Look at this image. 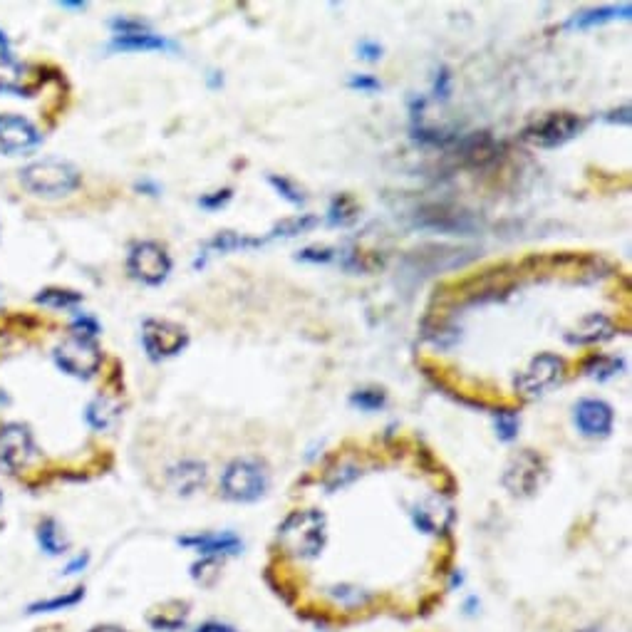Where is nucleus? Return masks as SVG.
Here are the masks:
<instances>
[{
  "label": "nucleus",
  "mask_w": 632,
  "mask_h": 632,
  "mask_svg": "<svg viewBox=\"0 0 632 632\" xmlns=\"http://www.w3.org/2000/svg\"><path fill=\"white\" fill-rule=\"evenodd\" d=\"M328 516L320 509H295L278 523L276 546L288 561L315 563L328 548Z\"/></svg>",
  "instance_id": "1"
},
{
  "label": "nucleus",
  "mask_w": 632,
  "mask_h": 632,
  "mask_svg": "<svg viewBox=\"0 0 632 632\" xmlns=\"http://www.w3.org/2000/svg\"><path fill=\"white\" fill-rule=\"evenodd\" d=\"M271 489V471L261 459H233L219 479L221 499L231 504H256Z\"/></svg>",
  "instance_id": "2"
},
{
  "label": "nucleus",
  "mask_w": 632,
  "mask_h": 632,
  "mask_svg": "<svg viewBox=\"0 0 632 632\" xmlns=\"http://www.w3.org/2000/svg\"><path fill=\"white\" fill-rule=\"evenodd\" d=\"M20 184L33 196L62 199L80 186V172L62 159H43L20 172Z\"/></svg>",
  "instance_id": "3"
},
{
  "label": "nucleus",
  "mask_w": 632,
  "mask_h": 632,
  "mask_svg": "<svg viewBox=\"0 0 632 632\" xmlns=\"http://www.w3.org/2000/svg\"><path fill=\"white\" fill-rule=\"evenodd\" d=\"M548 481V464L533 449H521L514 457L506 461L501 484L516 499H531L546 486Z\"/></svg>",
  "instance_id": "4"
},
{
  "label": "nucleus",
  "mask_w": 632,
  "mask_h": 632,
  "mask_svg": "<svg viewBox=\"0 0 632 632\" xmlns=\"http://www.w3.org/2000/svg\"><path fill=\"white\" fill-rule=\"evenodd\" d=\"M38 459L40 449L28 424L8 422L0 427V469L8 474H20Z\"/></svg>",
  "instance_id": "5"
},
{
  "label": "nucleus",
  "mask_w": 632,
  "mask_h": 632,
  "mask_svg": "<svg viewBox=\"0 0 632 632\" xmlns=\"http://www.w3.org/2000/svg\"><path fill=\"white\" fill-rule=\"evenodd\" d=\"M172 256L167 248L159 246L157 241H139L134 243L127 256V271L134 281L144 286H162L172 273Z\"/></svg>",
  "instance_id": "6"
},
{
  "label": "nucleus",
  "mask_w": 632,
  "mask_h": 632,
  "mask_svg": "<svg viewBox=\"0 0 632 632\" xmlns=\"http://www.w3.org/2000/svg\"><path fill=\"white\" fill-rule=\"evenodd\" d=\"M55 362L65 375L77 377V380H90L100 372L102 352L95 340L82 338V335H70L55 347Z\"/></svg>",
  "instance_id": "7"
},
{
  "label": "nucleus",
  "mask_w": 632,
  "mask_h": 632,
  "mask_svg": "<svg viewBox=\"0 0 632 632\" xmlns=\"http://www.w3.org/2000/svg\"><path fill=\"white\" fill-rule=\"evenodd\" d=\"M563 372H566L563 357L553 355V352H541L516 377V392L523 400H536V397L546 395L548 390H553L563 380Z\"/></svg>",
  "instance_id": "8"
},
{
  "label": "nucleus",
  "mask_w": 632,
  "mask_h": 632,
  "mask_svg": "<svg viewBox=\"0 0 632 632\" xmlns=\"http://www.w3.org/2000/svg\"><path fill=\"white\" fill-rule=\"evenodd\" d=\"M583 129V119L571 115V112H551V115L536 119L523 129V139L533 147L553 149L571 142L575 134Z\"/></svg>",
  "instance_id": "9"
},
{
  "label": "nucleus",
  "mask_w": 632,
  "mask_h": 632,
  "mask_svg": "<svg viewBox=\"0 0 632 632\" xmlns=\"http://www.w3.org/2000/svg\"><path fill=\"white\" fill-rule=\"evenodd\" d=\"M409 518H412L414 528L424 536H447L454 526V506L444 499L442 494H429L424 499H417L409 509Z\"/></svg>",
  "instance_id": "10"
},
{
  "label": "nucleus",
  "mask_w": 632,
  "mask_h": 632,
  "mask_svg": "<svg viewBox=\"0 0 632 632\" xmlns=\"http://www.w3.org/2000/svg\"><path fill=\"white\" fill-rule=\"evenodd\" d=\"M142 345L152 360H164V357L179 355L189 345V333L172 320H144Z\"/></svg>",
  "instance_id": "11"
},
{
  "label": "nucleus",
  "mask_w": 632,
  "mask_h": 632,
  "mask_svg": "<svg viewBox=\"0 0 632 632\" xmlns=\"http://www.w3.org/2000/svg\"><path fill=\"white\" fill-rule=\"evenodd\" d=\"M43 142V132L35 127L33 119L15 112L0 115V152L18 157V154L33 152Z\"/></svg>",
  "instance_id": "12"
},
{
  "label": "nucleus",
  "mask_w": 632,
  "mask_h": 632,
  "mask_svg": "<svg viewBox=\"0 0 632 632\" xmlns=\"http://www.w3.org/2000/svg\"><path fill=\"white\" fill-rule=\"evenodd\" d=\"M325 605L340 615H360L370 610L377 603V593L362 583H352V580H335L323 588Z\"/></svg>",
  "instance_id": "13"
},
{
  "label": "nucleus",
  "mask_w": 632,
  "mask_h": 632,
  "mask_svg": "<svg viewBox=\"0 0 632 632\" xmlns=\"http://www.w3.org/2000/svg\"><path fill=\"white\" fill-rule=\"evenodd\" d=\"M176 543L194 551L199 558H216V561H226L243 553V538L233 531L191 533V536H181Z\"/></svg>",
  "instance_id": "14"
},
{
  "label": "nucleus",
  "mask_w": 632,
  "mask_h": 632,
  "mask_svg": "<svg viewBox=\"0 0 632 632\" xmlns=\"http://www.w3.org/2000/svg\"><path fill=\"white\" fill-rule=\"evenodd\" d=\"M575 427L583 437L588 439H605L610 437L615 424L613 407L603 400H583L575 404Z\"/></svg>",
  "instance_id": "15"
},
{
  "label": "nucleus",
  "mask_w": 632,
  "mask_h": 632,
  "mask_svg": "<svg viewBox=\"0 0 632 632\" xmlns=\"http://www.w3.org/2000/svg\"><path fill=\"white\" fill-rule=\"evenodd\" d=\"M206 479H209L206 464L196 459L179 461L167 471V484L176 496H194L196 491L204 489Z\"/></svg>",
  "instance_id": "16"
},
{
  "label": "nucleus",
  "mask_w": 632,
  "mask_h": 632,
  "mask_svg": "<svg viewBox=\"0 0 632 632\" xmlns=\"http://www.w3.org/2000/svg\"><path fill=\"white\" fill-rule=\"evenodd\" d=\"M147 625L154 632H184L191 625V605L186 600H167L147 613Z\"/></svg>",
  "instance_id": "17"
},
{
  "label": "nucleus",
  "mask_w": 632,
  "mask_h": 632,
  "mask_svg": "<svg viewBox=\"0 0 632 632\" xmlns=\"http://www.w3.org/2000/svg\"><path fill=\"white\" fill-rule=\"evenodd\" d=\"M87 598L85 585H75L70 590H62V593L50 595V598H40L35 603H30L25 608V615H53V613H67V610L77 608L82 600Z\"/></svg>",
  "instance_id": "18"
},
{
  "label": "nucleus",
  "mask_w": 632,
  "mask_h": 632,
  "mask_svg": "<svg viewBox=\"0 0 632 632\" xmlns=\"http://www.w3.org/2000/svg\"><path fill=\"white\" fill-rule=\"evenodd\" d=\"M35 538H38L40 551L50 558H60L70 551V538L55 518H43L35 528Z\"/></svg>",
  "instance_id": "19"
},
{
  "label": "nucleus",
  "mask_w": 632,
  "mask_h": 632,
  "mask_svg": "<svg viewBox=\"0 0 632 632\" xmlns=\"http://www.w3.org/2000/svg\"><path fill=\"white\" fill-rule=\"evenodd\" d=\"M28 67L10 53H0V95H23Z\"/></svg>",
  "instance_id": "20"
},
{
  "label": "nucleus",
  "mask_w": 632,
  "mask_h": 632,
  "mask_svg": "<svg viewBox=\"0 0 632 632\" xmlns=\"http://www.w3.org/2000/svg\"><path fill=\"white\" fill-rule=\"evenodd\" d=\"M174 43L164 40L162 35H154L149 30L142 33H129V35H115L112 40V50H124V53H132V50H172Z\"/></svg>",
  "instance_id": "21"
},
{
  "label": "nucleus",
  "mask_w": 632,
  "mask_h": 632,
  "mask_svg": "<svg viewBox=\"0 0 632 632\" xmlns=\"http://www.w3.org/2000/svg\"><path fill=\"white\" fill-rule=\"evenodd\" d=\"M117 417H119V407H117V402L110 400V397H97L95 402L87 404L85 419L95 432H105V429H110L112 424L117 422Z\"/></svg>",
  "instance_id": "22"
},
{
  "label": "nucleus",
  "mask_w": 632,
  "mask_h": 632,
  "mask_svg": "<svg viewBox=\"0 0 632 632\" xmlns=\"http://www.w3.org/2000/svg\"><path fill=\"white\" fill-rule=\"evenodd\" d=\"M221 563L224 561H216V558H199V561L191 563V580L201 588H214L221 580Z\"/></svg>",
  "instance_id": "23"
},
{
  "label": "nucleus",
  "mask_w": 632,
  "mask_h": 632,
  "mask_svg": "<svg viewBox=\"0 0 632 632\" xmlns=\"http://www.w3.org/2000/svg\"><path fill=\"white\" fill-rule=\"evenodd\" d=\"M588 325H595V328L590 330H580V333L571 335V343H598V340H608L610 335H613V328H610V320L603 318V315H590L588 320H585Z\"/></svg>",
  "instance_id": "24"
},
{
  "label": "nucleus",
  "mask_w": 632,
  "mask_h": 632,
  "mask_svg": "<svg viewBox=\"0 0 632 632\" xmlns=\"http://www.w3.org/2000/svg\"><path fill=\"white\" fill-rule=\"evenodd\" d=\"M618 13L623 15H630V5H620V8H600V10H588V13H580L575 15V18L571 20V28H588V25H595V23H605V20H615L620 18Z\"/></svg>",
  "instance_id": "25"
},
{
  "label": "nucleus",
  "mask_w": 632,
  "mask_h": 632,
  "mask_svg": "<svg viewBox=\"0 0 632 632\" xmlns=\"http://www.w3.org/2000/svg\"><path fill=\"white\" fill-rule=\"evenodd\" d=\"M40 305H48V308H75L77 303H82V295L75 290H62V288H48L38 295Z\"/></svg>",
  "instance_id": "26"
},
{
  "label": "nucleus",
  "mask_w": 632,
  "mask_h": 632,
  "mask_svg": "<svg viewBox=\"0 0 632 632\" xmlns=\"http://www.w3.org/2000/svg\"><path fill=\"white\" fill-rule=\"evenodd\" d=\"M357 219V206L355 201L347 199V196H338V199L330 204L328 211V221L333 226H347Z\"/></svg>",
  "instance_id": "27"
},
{
  "label": "nucleus",
  "mask_w": 632,
  "mask_h": 632,
  "mask_svg": "<svg viewBox=\"0 0 632 632\" xmlns=\"http://www.w3.org/2000/svg\"><path fill=\"white\" fill-rule=\"evenodd\" d=\"M496 434H499L501 442H514L518 437V417L514 412L496 414Z\"/></svg>",
  "instance_id": "28"
},
{
  "label": "nucleus",
  "mask_w": 632,
  "mask_h": 632,
  "mask_svg": "<svg viewBox=\"0 0 632 632\" xmlns=\"http://www.w3.org/2000/svg\"><path fill=\"white\" fill-rule=\"evenodd\" d=\"M268 184L276 186L278 194H281L286 201H290V204H295V206L305 204L303 191H300L295 184H290L288 179H283V176H273V174H271V176H268Z\"/></svg>",
  "instance_id": "29"
},
{
  "label": "nucleus",
  "mask_w": 632,
  "mask_h": 632,
  "mask_svg": "<svg viewBox=\"0 0 632 632\" xmlns=\"http://www.w3.org/2000/svg\"><path fill=\"white\" fill-rule=\"evenodd\" d=\"M360 476V471H357V466H340V469L330 471V476L325 479V486H328L330 491H338V489H345V486H350L352 481Z\"/></svg>",
  "instance_id": "30"
},
{
  "label": "nucleus",
  "mask_w": 632,
  "mask_h": 632,
  "mask_svg": "<svg viewBox=\"0 0 632 632\" xmlns=\"http://www.w3.org/2000/svg\"><path fill=\"white\" fill-rule=\"evenodd\" d=\"M352 404H357L365 412H375V409H380L385 404V395L380 390H362L352 395Z\"/></svg>",
  "instance_id": "31"
},
{
  "label": "nucleus",
  "mask_w": 632,
  "mask_h": 632,
  "mask_svg": "<svg viewBox=\"0 0 632 632\" xmlns=\"http://www.w3.org/2000/svg\"><path fill=\"white\" fill-rule=\"evenodd\" d=\"M315 226V219L313 216H303V219H288L283 221L281 226H276V231H273V236H295V233H303L308 229H313Z\"/></svg>",
  "instance_id": "32"
},
{
  "label": "nucleus",
  "mask_w": 632,
  "mask_h": 632,
  "mask_svg": "<svg viewBox=\"0 0 632 632\" xmlns=\"http://www.w3.org/2000/svg\"><path fill=\"white\" fill-rule=\"evenodd\" d=\"M72 328H75V335H82V338H90V340L100 333L97 320L87 313H75V318H72Z\"/></svg>",
  "instance_id": "33"
},
{
  "label": "nucleus",
  "mask_w": 632,
  "mask_h": 632,
  "mask_svg": "<svg viewBox=\"0 0 632 632\" xmlns=\"http://www.w3.org/2000/svg\"><path fill=\"white\" fill-rule=\"evenodd\" d=\"M189 632H243V630L238 628V625L229 623V620L206 618V620H201V623H196Z\"/></svg>",
  "instance_id": "34"
},
{
  "label": "nucleus",
  "mask_w": 632,
  "mask_h": 632,
  "mask_svg": "<svg viewBox=\"0 0 632 632\" xmlns=\"http://www.w3.org/2000/svg\"><path fill=\"white\" fill-rule=\"evenodd\" d=\"M229 201H231V189H224V191H216V194H211V196H201L199 204L204 206V209L216 211V209H221V206L229 204Z\"/></svg>",
  "instance_id": "35"
},
{
  "label": "nucleus",
  "mask_w": 632,
  "mask_h": 632,
  "mask_svg": "<svg viewBox=\"0 0 632 632\" xmlns=\"http://www.w3.org/2000/svg\"><path fill=\"white\" fill-rule=\"evenodd\" d=\"M87 566H90V553H80V556H75L65 568H62V575L72 578V575H80Z\"/></svg>",
  "instance_id": "36"
},
{
  "label": "nucleus",
  "mask_w": 632,
  "mask_h": 632,
  "mask_svg": "<svg viewBox=\"0 0 632 632\" xmlns=\"http://www.w3.org/2000/svg\"><path fill=\"white\" fill-rule=\"evenodd\" d=\"M461 615H464V618H479L481 615L479 595H466V598L461 600Z\"/></svg>",
  "instance_id": "37"
},
{
  "label": "nucleus",
  "mask_w": 632,
  "mask_h": 632,
  "mask_svg": "<svg viewBox=\"0 0 632 632\" xmlns=\"http://www.w3.org/2000/svg\"><path fill=\"white\" fill-rule=\"evenodd\" d=\"M350 87H355V90H365V92H375L380 90V82L375 80V77H367V75H360V77H352L350 80Z\"/></svg>",
  "instance_id": "38"
},
{
  "label": "nucleus",
  "mask_w": 632,
  "mask_h": 632,
  "mask_svg": "<svg viewBox=\"0 0 632 632\" xmlns=\"http://www.w3.org/2000/svg\"><path fill=\"white\" fill-rule=\"evenodd\" d=\"M360 58L362 60H380L382 58V48L377 43H372V40H365V43H360Z\"/></svg>",
  "instance_id": "39"
},
{
  "label": "nucleus",
  "mask_w": 632,
  "mask_h": 632,
  "mask_svg": "<svg viewBox=\"0 0 632 632\" xmlns=\"http://www.w3.org/2000/svg\"><path fill=\"white\" fill-rule=\"evenodd\" d=\"M300 261H330V258H333V253L330 251H313V248H308V251H303L300 253Z\"/></svg>",
  "instance_id": "40"
},
{
  "label": "nucleus",
  "mask_w": 632,
  "mask_h": 632,
  "mask_svg": "<svg viewBox=\"0 0 632 632\" xmlns=\"http://www.w3.org/2000/svg\"><path fill=\"white\" fill-rule=\"evenodd\" d=\"M87 632H132V630L124 628V625H119V623H97V625H92Z\"/></svg>",
  "instance_id": "41"
},
{
  "label": "nucleus",
  "mask_w": 632,
  "mask_h": 632,
  "mask_svg": "<svg viewBox=\"0 0 632 632\" xmlns=\"http://www.w3.org/2000/svg\"><path fill=\"white\" fill-rule=\"evenodd\" d=\"M575 632H610V628L603 623H588V625H580V628H575Z\"/></svg>",
  "instance_id": "42"
},
{
  "label": "nucleus",
  "mask_w": 632,
  "mask_h": 632,
  "mask_svg": "<svg viewBox=\"0 0 632 632\" xmlns=\"http://www.w3.org/2000/svg\"><path fill=\"white\" fill-rule=\"evenodd\" d=\"M461 585H464V573H461L457 568V571L452 573V583H449V590H457V588H461Z\"/></svg>",
  "instance_id": "43"
},
{
  "label": "nucleus",
  "mask_w": 632,
  "mask_h": 632,
  "mask_svg": "<svg viewBox=\"0 0 632 632\" xmlns=\"http://www.w3.org/2000/svg\"><path fill=\"white\" fill-rule=\"evenodd\" d=\"M10 407V395L5 390H0V412Z\"/></svg>",
  "instance_id": "44"
},
{
  "label": "nucleus",
  "mask_w": 632,
  "mask_h": 632,
  "mask_svg": "<svg viewBox=\"0 0 632 632\" xmlns=\"http://www.w3.org/2000/svg\"><path fill=\"white\" fill-rule=\"evenodd\" d=\"M0 504H3V491H0Z\"/></svg>",
  "instance_id": "45"
}]
</instances>
